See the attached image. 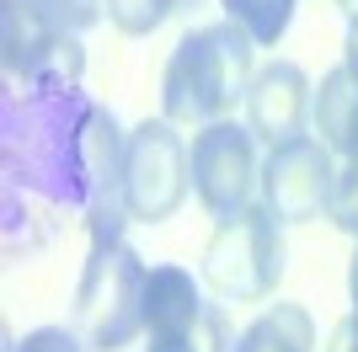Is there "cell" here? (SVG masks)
Masks as SVG:
<instances>
[{
  "label": "cell",
  "mask_w": 358,
  "mask_h": 352,
  "mask_svg": "<svg viewBox=\"0 0 358 352\" xmlns=\"http://www.w3.org/2000/svg\"><path fill=\"white\" fill-rule=\"evenodd\" d=\"M118 117L91 102L80 86L70 91H11L0 112V161L6 182L27 187L59 208H91L118 192L123 176Z\"/></svg>",
  "instance_id": "6da1fadb"
},
{
  "label": "cell",
  "mask_w": 358,
  "mask_h": 352,
  "mask_svg": "<svg viewBox=\"0 0 358 352\" xmlns=\"http://www.w3.org/2000/svg\"><path fill=\"white\" fill-rule=\"evenodd\" d=\"M86 219H91V251H86V267H80V283H75V331H80L86 347L118 352L145 331L150 267L123 240V224H129L123 192L102 198Z\"/></svg>",
  "instance_id": "7a4b0ae2"
},
{
  "label": "cell",
  "mask_w": 358,
  "mask_h": 352,
  "mask_svg": "<svg viewBox=\"0 0 358 352\" xmlns=\"http://www.w3.org/2000/svg\"><path fill=\"white\" fill-rule=\"evenodd\" d=\"M252 38L236 32L230 22L193 27L171 48L161 75V102L171 123H220L236 102L252 91Z\"/></svg>",
  "instance_id": "3957f363"
},
{
  "label": "cell",
  "mask_w": 358,
  "mask_h": 352,
  "mask_svg": "<svg viewBox=\"0 0 358 352\" xmlns=\"http://www.w3.org/2000/svg\"><path fill=\"white\" fill-rule=\"evenodd\" d=\"M203 278L220 299L252 305L268 299L284 278V224L268 203H246L236 219H220V230L203 246Z\"/></svg>",
  "instance_id": "277c9868"
},
{
  "label": "cell",
  "mask_w": 358,
  "mask_h": 352,
  "mask_svg": "<svg viewBox=\"0 0 358 352\" xmlns=\"http://www.w3.org/2000/svg\"><path fill=\"white\" fill-rule=\"evenodd\" d=\"M187 182H193V155L182 145V133L171 117H145L129 145H123V176H118V192H123V208L129 219L139 224H161L171 219L187 198Z\"/></svg>",
  "instance_id": "5b68a950"
},
{
  "label": "cell",
  "mask_w": 358,
  "mask_h": 352,
  "mask_svg": "<svg viewBox=\"0 0 358 352\" xmlns=\"http://www.w3.org/2000/svg\"><path fill=\"white\" fill-rule=\"evenodd\" d=\"M0 64L22 91H70L86 75L80 38L48 27L27 0H0Z\"/></svg>",
  "instance_id": "8992f818"
},
{
  "label": "cell",
  "mask_w": 358,
  "mask_h": 352,
  "mask_svg": "<svg viewBox=\"0 0 358 352\" xmlns=\"http://www.w3.org/2000/svg\"><path fill=\"white\" fill-rule=\"evenodd\" d=\"M193 192L214 219H236L246 203H257L252 192L262 187V155H257V133L246 123H203L193 139Z\"/></svg>",
  "instance_id": "52a82bcc"
},
{
  "label": "cell",
  "mask_w": 358,
  "mask_h": 352,
  "mask_svg": "<svg viewBox=\"0 0 358 352\" xmlns=\"http://www.w3.org/2000/svg\"><path fill=\"white\" fill-rule=\"evenodd\" d=\"M331 149L321 139H294V145H278L262 161V203L273 208L278 224H310L327 214V198H331Z\"/></svg>",
  "instance_id": "ba28073f"
},
{
  "label": "cell",
  "mask_w": 358,
  "mask_h": 352,
  "mask_svg": "<svg viewBox=\"0 0 358 352\" xmlns=\"http://www.w3.org/2000/svg\"><path fill=\"white\" fill-rule=\"evenodd\" d=\"M315 96H310V80L299 64L289 59H273L252 75V91H246V129L262 139V145H294L305 139V117H310Z\"/></svg>",
  "instance_id": "9c48e42d"
},
{
  "label": "cell",
  "mask_w": 358,
  "mask_h": 352,
  "mask_svg": "<svg viewBox=\"0 0 358 352\" xmlns=\"http://www.w3.org/2000/svg\"><path fill=\"white\" fill-rule=\"evenodd\" d=\"M203 315V288L187 267H150L145 278V331L150 347H166L193 331V321Z\"/></svg>",
  "instance_id": "30bf717a"
},
{
  "label": "cell",
  "mask_w": 358,
  "mask_h": 352,
  "mask_svg": "<svg viewBox=\"0 0 358 352\" xmlns=\"http://www.w3.org/2000/svg\"><path fill=\"white\" fill-rule=\"evenodd\" d=\"M310 112H315V129H321V145L331 155H343V161H358V75L348 64L321 75Z\"/></svg>",
  "instance_id": "8fae6325"
},
{
  "label": "cell",
  "mask_w": 358,
  "mask_h": 352,
  "mask_svg": "<svg viewBox=\"0 0 358 352\" xmlns=\"http://www.w3.org/2000/svg\"><path fill=\"white\" fill-rule=\"evenodd\" d=\"M310 347H315L310 309H305V305H268L236 337L230 352H310Z\"/></svg>",
  "instance_id": "7c38bea8"
},
{
  "label": "cell",
  "mask_w": 358,
  "mask_h": 352,
  "mask_svg": "<svg viewBox=\"0 0 358 352\" xmlns=\"http://www.w3.org/2000/svg\"><path fill=\"white\" fill-rule=\"evenodd\" d=\"M224 22L252 38V48H273L294 22V0H220Z\"/></svg>",
  "instance_id": "4fadbf2b"
},
{
  "label": "cell",
  "mask_w": 358,
  "mask_h": 352,
  "mask_svg": "<svg viewBox=\"0 0 358 352\" xmlns=\"http://www.w3.org/2000/svg\"><path fill=\"white\" fill-rule=\"evenodd\" d=\"M187 0H107V16H113V27L129 32V38H150V32L161 27L171 11H182Z\"/></svg>",
  "instance_id": "5bb4252c"
},
{
  "label": "cell",
  "mask_w": 358,
  "mask_h": 352,
  "mask_svg": "<svg viewBox=\"0 0 358 352\" xmlns=\"http://www.w3.org/2000/svg\"><path fill=\"white\" fill-rule=\"evenodd\" d=\"M150 352H230V337H224V315L214 305H203V315L193 321V331L166 347H150Z\"/></svg>",
  "instance_id": "9a60e30c"
},
{
  "label": "cell",
  "mask_w": 358,
  "mask_h": 352,
  "mask_svg": "<svg viewBox=\"0 0 358 352\" xmlns=\"http://www.w3.org/2000/svg\"><path fill=\"white\" fill-rule=\"evenodd\" d=\"M32 11L43 16L48 27H59V32H70V38H80V32L102 16V6L96 0H27Z\"/></svg>",
  "instance_id": "2e32d148"
},
{
  "label": "cell",
  "mask_w": 358,
  "mask_h": 352,
  "mask_svg": "<svg viewBox=\"0 0 358 352\" xmlns=\"http://www.w3.org/2000/svg\"><path fill=\"white\" fill-rule=\"evenodd\" d=\"M327 219L337 224L343 235L358 240V161H348L331 182V198H327Z\"/></svg>",
  "instance_id": "e0dca14e"
},
{
  "label": "cell",
  "mask_w": 358,
  "mask_h": 352,
  "mask_svg": "<svg viewBox=\"0 0 358 352\" xmlns=\"http://www.w3.org/2000/svg\"><path fill=\"white\" fill-rule=\"evenodd\" d=\"M16 352H86V342L70 337L64 325H38V331H27L16 342Z\"/></svg>",
  "instance_id": "ac0fdd59"
},
{
  "label": "cell",
  "mask_w": 358,
  "mask_h": 352,
  "mask_svg": "<svg viewBox=\"0 0 358 352\" xmlns=\"http://www.w3.org/2000/svg\"><path fill=\"white\" fill-rule=\"evenodd\" d=\"M327 352H358V309H353V315H343V321L331 325Z\"/></svg>",
  "instance_id": "d6986e66"
},
{
  "label": "cell",
  "mask_w": 358,
  "mask_h": 352,
  "mask_svg": "<svg viewBox=\"0 0 358 352\" xmlns=\"http://www.w3.org/2000/svg\"><path fill=\"white\" fill-rule=\"evenodd\" d=\"M343 64H348V70L358 75V16H353V22H348V43H343Z\"/></svg>",
  "instance_id": "ffe728a7"
},
{
  "label": "cell",
  "mask_w": 358,
  "mask_h": 352,
  "mask_svg": "<svg viewBox=\"0 0 358 352\" xmlns=\"http://www.w3.org/2000/svg\"><path fill=\"white\" fill-rule=\"evenodd\" d=\"M348 293H353V309H358V251H353V262H348Z\"/></svg>",
  "instance_id": "44dd1931"
},
{
  "label": "cell",
  "mask_w": 358,
  "mask_h": 352,
  "mask_svg": "<svg viewBox=\"0 0 358 352\" xmlns=\"http://www.w3.org/2000/svg\"><path fill=\"white\" fill-rule=\"evenodd\" d=\"M337 6H343V11H348V22H353V16H358V0H337Z\"/></svg>",
  "instance_id": "7402d4cb"
},
{
  "label": "cell",
  "mask_w": 358,
  "mask_h": 352,
  "mask_svg": "<svg viewBox=\"0 0 358 352\" xmlns=\"http://www.w3.org/2000/svg\"><path fill=\"white\" fill-rule=\"evenodd\" d=\"M187 6H193V0H187Z\"/></svg>",
  "instance_id": "603a6c76"
}]
</instances>
